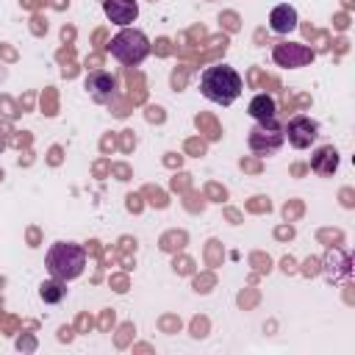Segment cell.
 I'll return each mask as SVG.
<instances>
[{
	"label": "cell",
	"mask_w": 355,
	"mask_h": 355,
	"mask_svg": "<svg viewBox=\"0 0 355 355\" xmlns=\"http://www.w3.org/2000/svg\"><path fill=\"white\" fill-rule=\"evenodd\" d=\"M286 136H283V125L280 119H269V122H255L247 133V147L255 155H275L283 147Z\"/></svg>",
	"instance_id": "4"
},
{
	"label": "cell",
	"mask_w": 355,
	"mask_h": 355,
	"mask_svg": "<svg viewBox=\"0 0 355 355\" xmlns=\"http://www.w3.org/2000/svg\"><path fill=\"white\" fill-rule=\"evenodd\" d=\"M311 169L322 178H330L336 169H338V150L333 144H324L319 147L313 155H311Z\"/></svg>",
	"instance_id": "10"
},
{
	"label": "cell",
	"mask_w": 355,
	"mask_h": 355,
	"mask_svg": "<svg viewBox=\"0 0 355 355\" xmlns=\"http://www.w3.org/2000/svg\"><path fill=\"white\" fill-rule=\"evenodd\" d=\"M247 114L255 119V122H269V119H277V103H275V97H269V94H255L252 100H250V105H247Z\"/></svg>",
	"instance_id": "11"
},
{
	"label": "cell",
	"mask_w": 355,
	"mask_h": 355,
	"mask_svg": "<svg viewBox=\"0 0 355 355\" xmlns=\"http://www.w3.org/2000/svg\"><path fill=\"white\" fill-rule=\"evenodd\" d=\"M241 89H244L241 75L227 64L205 67L200 75V94L216 105H230L233 100H239Z\"/></svg>",
	"instance_id": "1"
},
{
	"label": "cell",
	"mask_w": 355,
	"mask_h": 355,
	"mask_svg": "<svg viewBox=\"0 0 355 355\" xmlns=\"http://www.w3.org/2000/svg\"><path fill=\"white\" fill-rule=\"evenodd\" d=\"M83 89L89 92V97L94 103H111L116 97V80H114V75H108L103 69L89 72L86 80H83Z\"/></svg>",
	"instance_id": "7"
},
{
	"label": "cell",
	"mask_w": 355,
	"mask_h": 355,
	"mask_svg": "<svg viewBox=\"0 0 355 355\" xmlns=\"http://www.w3.org/2000/svg\"><path fill=\"white\" fill-rule=\"evenodd\" d=\"M283 136L288 139L291 147L308 150V147L319 139V122L311 119V116H305V114H297V116H291V119L283 125Z\"/></svg>",
	"instance_id": "5"
},
{
	"label": "cell",
	"mask_w": 355,
	"mask_h": 355,
	"mask_svg": "<svg viewBox=\"0 0 355 355\" xmlns=\"http://www.w3.org/2000/svg\"><path fill=\"white\" fill-rule=\"evenodd\" d=\"M39 297L44 300V302H61L64 297H67V283L64 280H44L42 286H39Z\"/></svg>",
	"instance_id": "12"
},
{
	"label": "cell",
	"mask_w": 355,
	"mask_h": 355,
	"mask_svg": "<svg viewBox=\"0 0 355 355\" xmlns=\"http://www.w3.org/2000/svg\"><path fill=\"white\" fill-rule=\"evenodd\" d=\"M44 266H47L50 277L69 283V280L83 275L86 250L80 244H75V241H55V244H50V250L44 255Z\"/></svg>",
	"instance_id": "2"
},
{
	"label": "cell",
	"mask_w": 355,
	"mask_h": 355,
	"mask_svg": "<svg viewBox=\"0 0 355 355\" xmlns=\"http://www.w3.org/2000/svg\"><path fill=\"white\" fill-rule=\"evenodd\" d=\"M108 53L125 64V67H139L147 55H150V39L139 31V28H122L116 36H111L108 42Z\"/></svg>",
	"instance_id": "3"
},
{
	"label": "cell",
	"mask_w": 355,
	"mask_h": 355,
	"mask_svg": "<svg viewBox=\"0 0 355 355\" xmlns=\"http://www.w3.org/2000/svg\"><path fill=\"white\" fill-rule=\"evenodd\" d=\"M297 22H300L297 8H294V6H288V3L275 6V8H272V14H269V28H272V33H280V36H286V33L297 31Z\"/></svg>",
	"instance_id": "9"
},
{
	"label": "cell",
	"mask_w": 355,
	"mask_h": 355,
	"mask_svg": "<svg viewBox=\"0 0 355 355\" xmlns=\"http://www.w3.org/2000/svg\"><path fill=\"white\" fill-rule=\"evenodd\" d=\"M103 14L119 25V28H128L136 22L139 17V3L136 0H103Z\"/></svg>",
	"instance_id": "8"
},
{
	"label": "cell",
	"mask_w": 355,
	"mask_h": 355,
	"mask_svg": "<svg viewBox=\"0 0 355 355\" xmlns=\"http://www.w3.org/2000/svg\"><path fill=\"white\" fill-rule=\"evenodd\" d=\"M272 58L283 69H300V67H308L316 58V53L308 44H300V42H280V44H275Z\"/></svg>",
	"instance_id": "6"
}]
</instances>
